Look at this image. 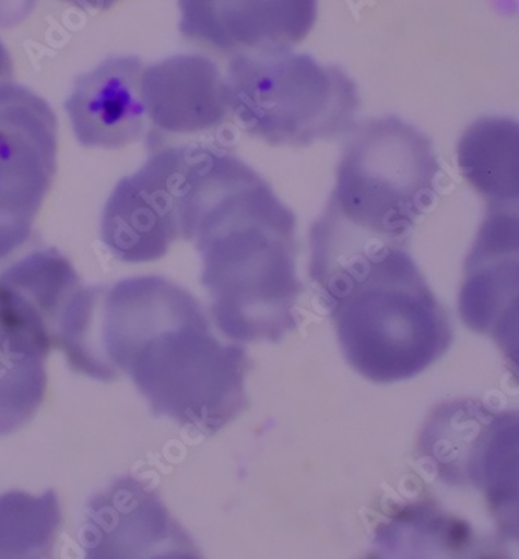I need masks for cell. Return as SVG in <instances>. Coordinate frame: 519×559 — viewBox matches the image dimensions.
<instances>
[{
  "mask_svg": "<svg viewBox=\"0 0 519 559\" xmlns=\"http://www.w3.org/2000/svg\"><path fill=\"white\" fill-rule=\"evenodd\" d=\"M225 80L239 126L273 147L345 134L359 109L357 87L342 69L291 50L234 55Z\"/></svg>",
  "mask_w": 519,
  "mask_h": 559,
  "instance_id": "cell-5",
  "label": "cell"
},
{
  "mask_svg": "<svg viewBox=\"0 0 519 559\" xmlns=\"http://www.w3.org/2000/svg\"><path fill=\"white\" fill-rule=\"evenodd\" d=\"M141 94L145 115L164 133L211 130L232 111L226 80L202 55H177L144 68Z\"/></svg>",
  "mask_w": 519,
  "mask_h": 559,
  "instance_id": "cell-13",
  "label": "cell"
},
{
  "mask_svg": "<svg viewBox=\"0 0 519 559\" xmlns=\"http://www.w3.org/2000/svg\"><path fill=\"white\" fill-rule=\"evenodd\" d=\"M102 288L85 287L57 250L35 251L0 276V324L49 356L63 350L72 370L98 379L91 329Z\"/></svg>",
  "mask_w": 519,
  "mask_h": 559,
  "instance_id": "cell-6",
  "label": "cell"
},
{
  "mask_svg": "<svg viewBox=\"0 0 519 559\" xmlns=\"http://www.w3.org/2000/svg\"><path fill=\"white\" fill-rule=\"evenodd\" d=\"M91 349L98 380L126 372L153 415L211 435L245 407L243 349L212 335L189 292L160 276L130 277L102 294Z\"/></svg>",
  "mask_w": 519,
  "mask_h": 559,
  "instance_id": "cell-1",
  "label": "cell"
},
{
  "mask_svg": "<svg viewBox=\"0 0 519 559\" xmlns=\"http://www.w3.org/2000/svg\"><path fill=\"white\" fill-rule=\"evenodd\" d=\"M334 309L350 364L376 382L412 378L448 349L452 334L405 250L373 262Z\"/></svg>",
  "mask_w": 519,
  "mask_h": 559,
  "instance_id": "cell-3",
  "label": "cell"
},
{
  "mask_svg": "<svg viewBox=\"0 0 519 559\" xmlns=\"http://www.w3.org/2000/svg\"><path fill=\"white\" fill-rule=\"evenodd\" d=\"M13 76V61L7 47L0 43V83L10 82Z\"/></svg>",
  "mask_w": 519,
  "mask_h": 559,
  "instance_id": "cell-19",
  "label": "cell"
},
{
  "mask_svg": "<svg viewBox=\"0 0 519 559\" xmlns=\"http://www.w3.org/2000/svg\"><path fill=\"white\" fill-rule=\"evenodd\" d=\"M180 32L225 53H281L317 21V0H178Z\"/></svg>",
  "mask_w": 519,
  "mask_h": 559,
  "instance_id": "cell-10",
  "label": "cell"
},
{
  "mask_svg": "<svg viewBox=\"0 0 519 559\" xmlns=\"http://www.w3.org/2000/svg\"><path fill=\"white\" fill-rule=\"evenodd\" d=\"M87 558H164L189 540L155 492L134 478H119L87 507L82 530Z\"/></svg>",
  "mask_w": 519,
  "mask_h": 559,
  "instance_id": "cell-11",
  "label": "cell"
},
{
  "mask_svg": "<svg viewBox=\"0 0 519 559\" xmlns=\"http://www.w3.org/2000/svg\"><path fill=\"white\" fill-rule=\"evenodd\" d=\"M83 10L106 11L113 9L120 0H64Z\"/></svg>",
  "mask_w": 519,
  "mask_h": 559,
  "instance_id": "cell-18",
  "label": "cell"
},
{
  "mask_svg": "<svg viewBox=\"0 0 519 559\" xmlns=\"http://www.w3.org/2000/svg\"><path fill=\"white\" fill-rule=\"evenodd\" d=\"M518 305V217L506 206L489 204L487 222L467 261L460 296L462 318L471 328L514 323Z\"/></svg>",
  "mask_w": 519,
  "mask_h": 559,
  "instance_id": "cell-14",
  "label": "cell"
},
{
  "mask_svg": "<svg viewBox=\"0 0 519 559\" xmlns=\"http://www.w3.org/2000/svg\"><path fill=\"white\" fill-rule=\"evenodd\" d=\"M142 71L144 64L138 57H115L76 79L64 108L80 144L122 148L142 138Z\"/></svg>",
  "mask_w": 519,
  "mask_h": 559,
  "instance_id": "cell-12",
  "label": "cell"
},
{
  "mask_svg": "<svg viewBox=\"0 0 519 559\" xmlns=\"http://www.w3.org/2000/svg\"><path fill=\"white\" fill-rule=\"evenodd\" d=\"M47 354L0 324V437L17 432L43 404Z\"/></svg>",
  "mask_w": 519,
  "mask_h": 559,
  "instance_id": "cell-16",
  "label": "cell"
},
{
  "mask_svg": "<svg viewBox=\"0 0 519 559\" xmlns=\"http://www.w3.org/2000/svg\"><path fill=\"white\" fill-rule=\"evenodd\" d=\"M207 153L192 145L155 150L137 174L117 182L102 217V240L116 259L155 262L182 239L186 204Z\"/></svg>",
  "mask_w": 519,
  "mask_h": 559,
  "instance_id": "cell-7",
  "label": "cell"
},
{
  "mask_svg": "<svg viewBox=\"0 0 519 559\" xmlns=\"http://www.w3.org/2000/svg\"><path fill=\"white\" fill-rule=\"evenodd\" d=\"M60 525L52 489L43 496L21 491L0 496V559L49 558Z\"/></svg>",
  "mask_w": 519,
  "mask_h": 559,
  "instance_id": "cell-17",
  "label": "cell"
},
{
  "mask_svg": "<svg viewBox=\"0 0 519 559\" xmlns=\"http://www.w3.org/2000/svg\"><path fill=\"white\" fill-rule=\"evenodd\" d=\"M519 128L506 117H484L468 128L457 147L460 174L489 204L518 201Z\"/></svg>",
  "mask_w": 519,
  "mask_h": 559,
  "instance_id": "cell-15",
  "label": "cell"
},
{
  "mask_svg": "<svg viewBox=\"0 0 519 559\" xmlns=\"http://www.w3.org/2000/svg\"><path fill=\"white\" fill-rule=\"evenodd\" d=\"M325 214L350 228L408 242L416 217L435 200L440 174L429 139L398 117L351 128Z\"/></svg>",
  "mask_w": 519,
  "mask_h": 559,
  "instance_id": "cell-4",
  "label": "cell"
},
{
  "mask_svg": "<svg viewBox=\"0 0 519 559\" xmlns=\"http://www.w3.org/2000/svg\"><path fill=\"white\" fill-rule=\"evenodd\" d=\"M420 448L446 484L487 489L500 510L517 502V416L495 415L474 401L445 404L427 423Z\"/></svg>",
  "mask_w": 519,
  "mask_h": 559,
  "instance_id": "cell-9",
  "label": "cell"
},
{
  "mask_svg": "<svg viewBox=\"0 0 519 559\" xmlns=\"http://www.w3.org/2000/svg\"><path fill=\"white\" fill-rule=\"evenodd\" d=\"M58 122L44 98L0 83V259L31 239L57 169Z\"/></svg>",
  "mask_w": 519,
  "mask_h": 559,
  "instance_id": "cell-8",
  "label": "cell"
},
{
  "mask_svg": "<svg viewBox=\"0 0 519 559\" xmlns=\"http://www.w3.org/2000/svg\"><path fill=\"white\" fill-rule=\"evenodd\" d=\"M192 239L212 313L226 335L278 340L295 328L291 310L302 292L295 217L243 160L212 152L197 192Z\"/></svg>",
  "mask_w": 519,
  "mask_h": 559,
  "instance_id": "cell-2",
  "label": "cell"
}]
</instances>
